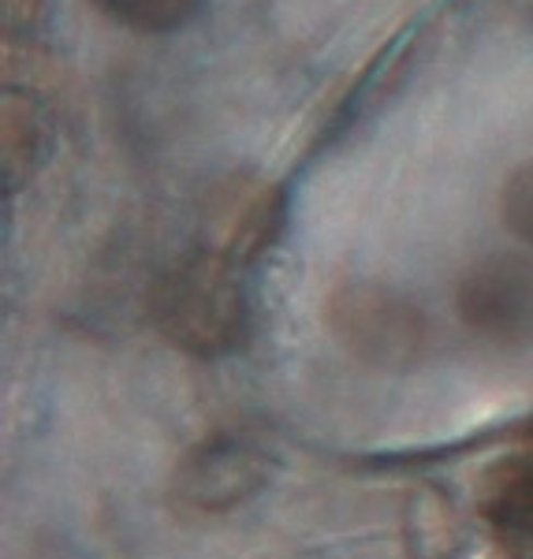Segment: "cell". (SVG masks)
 <instances>
[{"label": "cell", "mask_w": 533, "mask_h": 559, "mask_svg": "<svg viewBox=\"0 0 533 559\" xmlns=\"http://www.w3.org/2000/svg\"><path fill=\"white\" fill-rule=\"evenodd\" d=\"M153 318L176 347L191 355H224L247 336V292L235 261L202 250L168 269L153 295Z\"/></svg>", "instance_id": "obj_1"}, {"label": "cell", "mask_w": 533, "mask_h": 559, "mask_svg": "<svg viewBox=\"0 0 533 559\" xmlns=\"http://www.w3.org/2000/svg\"><path fill=\"white\" fill-rule=\"evenodd\" d=\"M329 321L351 355L369 366L400 369L426 347V318L414 302L388 287L355 284L332 299Z\"/></svg>", "instance_id": "obj_2"}, {"label": "cell", "mask_w": 533, "mask_h": 559, "mask_svg": "<svg viewBox=\"0 0 533 559\" xmlns=\"http://www.w3.org/2000/svg\"><path fill=\"white\" fill-rule=\"evenodd\" d=\"M459 321L500 347L533 344V258L477 261L455 287Z\"/></svg>", "instance_id": "obj_3"}, {"label": "cell", "mask_w": 533, "mask_h": 559, "mask_svg": "<svg viewBox=\"0 0 533 559\" xmlns=\"http://www.w3.org/2000/svg\"><path fill=\"white\" fill-rule=\"evenodd\" d=\"M485 519L511 559H533V463L496 466L485 489Z\"/></svg>", "instance_id": "obj_4"}, {"label": "cell", "mask_w": 533, "mask_h": 559, "mask_svg": "<svg viewBox=\"0 0 533 559\" xmlns=\"http://www.w3.org/2000/svg\"><path fill=\"white\" fill-rule=\"evenodd\" d=\"M280 221V205L273 191H261V187H242V191H224L216 198L210 224L216 236V254L224 258H250L273 239Z\"/></svg>", "instance_id": "obj_5"}, {"label": "cell", "mask_w": 533, "mask_h": 559, "mask_svg": "<svg viewBox=\"0 0 533 559\" xmlns=\"http://www.w3.org/2000/svg\"><path fill=\"white\" fill-rule=\"evenodd\" d=\"M49 153V123L34 97L8 94L4 97V179L8 187L23 183L38 173V165Z\"/></svg>", "instance_id": "obj_6"}, {"label": "cell", "mask_w": 533, "mask_h": 559, "mask_svg": "<svg viewBox=\"0 0 533 559\" xmlns=\"http://www.w3.org/2000/svg\"><path fill=\"white\" fill-rule=\"evenodd\" d=\"M254 477H258L254 455L242 452V448L221 444V448H205L194 459V471L187 477V485H191V500L205 503V508H221V503H232L254 489Z\"/></svg>", "instance_id": "obj_7"}, {"label": "cell", "mask_w": 533, "mask_h": 559, "mask_svg": "<svg viewBox=\"0 0 533 559\" xmlns=\"http://www.w3.org/2000/svg\"><path fill=\"white\" fill-rule=\"evenodd\" d=\"M97 12L139 34H171L198 15L202 0H94Z\"/></svg>", "instance_id": "obj_8"}, {"label": "cell", "mask_w": 533, "mask_h": 559, "mask_svg": "<svg viewBox=\"0 0 533 559\" xmlns=\"http://www.w3.org/2000/svg\"><path fill=\"white\" fill-rule=\"evenodd\" d=\"M504 221H508L511 236L533 247V160L522 165L504 187Z\"/></svg>", "instance_id": "obj_9"}, {"label": "cell", "mask_w": 533, "mask_h": 559, "mask_svg": "<svg viewBox=\"0 0 533 559\" xmlns=\"http://www.w3.org/2000/svg\"><path fill=\"white\" fill-rule=\"evenodd\" d=\"M0 8H4V23L15 26V31H26V26H34L42 20L45 12V0H0Z\"/></svg>", "instance_id": "obj_10"}]
</instances>
